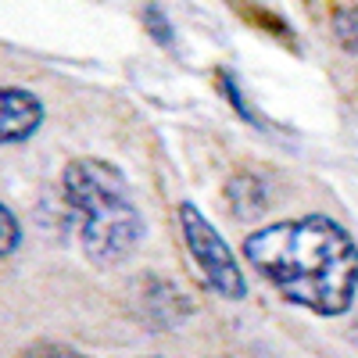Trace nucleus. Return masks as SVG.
<instances>
[{"mask_svg":"<svg viewBox=\"0 0 358 358\" xmlns=\"http://www.w3.org/2000/svg\"><path fill=\"white\" fill-rule=\"evenodd\" d=\"M18 358H86V355L69 348V344H57V341H36V344H29Z\"/></svg>","mask_w":358,"mask_h":358,"instance_id":"nucleus-6","label":"nucleus"},{"mask_svg":"<svg viewBox=\"0 0 358 358\" xmlns=\"http://www.w3.org/2000/svg\"><path fill=\"white\" fill-rule=\"evenodd\" d=\"M176 215H179V229H183V244L194 265L201 268L204 283L219 297H226V301H241L248 294V280H244V268L236 262L233 248L226 244V236L204 219V212L194 201H179Z\"/></svg>","mask_w":358,"mask_h":358,"instance_id":"nucleus-3","label":"nucleus"},{"mask_svg":"<svg viewBox=\"0 0 358 358\" xmlns=\"http://www.w3.org/2000/svg\"><path fill=\"white\" fill-rule=\"evenodd\" d=\"M143 18H147V25H151V36L158 40V43H165V47H172V33H169V22H165V15L151 4L143 11Z\"/></svg>","mask_w":358,"mask_h":358,"instance_id":"nucleus-8","label":"nucleus"},{"mask_svg":"<svg viewBox=\"0 0 358 358\" xmlns=\"http://www.w3.org/2000/svg\"><path fill=\"white\" fill-rule=\"evenodd\" d=\"M334 36L341 40L344 50L358 54V8H344L334 15Z\"/></svg>","mask_w":358,"mask_h":358,"instance_id":"nucleus-5","label":"nucleus"},{"mask_svg":"<svg viewBox=\"0 0 358 358\" xmlns=\"http://www.w3.org/2000/svg\"><path fill=\"white\" fill-rule=\"evenodd\" d=\"M43 101L25 86H4L0 90V136L8 147L25 143L40 126H43Z\"/></svg>","mask_w":358,"mask_h":358,"instance_id":"nucleus-4","label":"nucleus"},{"mask_svg":"<svg viewBox=\"0 0 358 358\" xmlns=\"http://www.w3.org/2000/svg\"><path fill=\"white\" fill-rule=\"evenodd\" d=\"M65 201L79 212V244L94 265H118L143 244V212L118 165L104 158H76L62 176Z\"/></svg>","mask_w":358,"mask_h":358,"instance_id":"nucleus-2","label":"nucleus"},{"mask_svg":"<svg viewBox=\"0 0 358 358\" xmlns=\"http://www.w3.org/2000/svg\"><path fill=\"white\" fill-rule=\"evenodd\" d=\"M244 258L280 290L283 301L334 319L358 294V241L330 215L280 219L244 236Z\"/></svg>","mask_w":358,"mask_h":358,"instance_id":"nucleus-1","label":"nucleus"},{"mask_svg":"<svg viewBox=\"0 0 358 358\" xmlns=\"http://www.w3.org/2000/svg\"><path fill=\"white\" fill-rule=\"evenodd\" d=\"M0 219H4V244H0V251H4V258H11L18 251V244H22V226H18V219L11 212V204L0 208Z\"/></svg>","mask_w":358,"mask_h":358,"instance_id":"nucleus-7","label":"nucleus"}]
</instances>
